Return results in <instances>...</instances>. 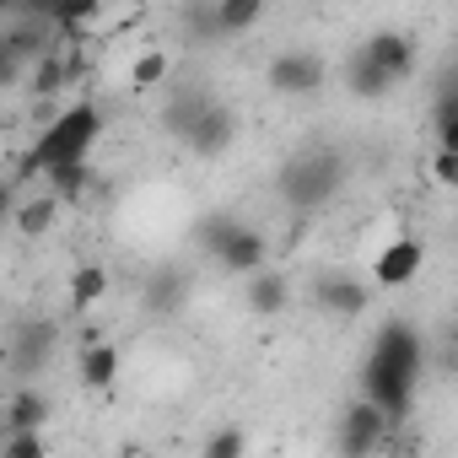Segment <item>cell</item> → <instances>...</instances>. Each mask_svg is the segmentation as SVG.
Wrapping results in <instances>:
<instances>
[{"label":"cell","mask_w":458,"mask_h":458,"mask_svg":"<svg viewBox=\"0 0 458 458\" xmlns=\"http://www.w3.org/2000/svg\"><path fill=\"white\" fill-rule=\"evenodd\" d=\"M98 17H103L98 0H71V6H49V22H55V33H60V44H65V49L87 44V28H92Z\"/></svg>","instance_id":"obj_16"},{"label":"cell","mask_w":458,"mask_h":458,"mask_svg":"<svg viewBox=\"0 0 458 458\" xmlns=\"http://www.w3.org/2000/svg\"><path fill=\"white\" fill-rule=\"evenodd\" d=\"M0 458H49V447H44V431H22V437H6Z\"/></svg>","instance_id":"obj_28"},{"label":"cell","mask_w":458,"mask_h":458,"mask_svg":"<svg viewBox=\"0 0 458 458\" xmlns=\"http://www.w3.org/2000/svg\"><path fill=\"white\" fill-rule=\"evenodd\" d=\"M55 210H60V199L44 189V194H33V199H22L17 205V233L22 238H38V233H49L55 226Z\"/></svg>","instance_id":"obj_24"},{"label":"cell","mask_w":458,"mask_h":458,"mask_svg":"<svg viewBox=\"0 0 458 458\" xmlns=\"http://www.w3.org/2000/svg\"><path fill=\"white\" fill-rule=\"evenodd\" d=\"M44 426H49V399L38 388H12V399H6V437L44 431Z\"/></svg>","instance_id":"obj_13"},{"label":"cell","mask_w":458,"mask_h":458,"mask_svg":"<svg viewBox=\"0 0 458 458\" xmlns=\"http://www.w3.org/2000/svg\"><path fill=\"white\" fill-rule=\"evenodd\" d=\"M265 81H270L276 98H313V92L324 87V60H318L313 49H281V55L270 60Z\"/></svg>","instance_id":"obj_5"},{"label":"cell","mask_w":458,"mask_h":458,"mask_svg":"<svg viewBox=\"0 0 458 458\" xmlns=\"http://www.w3.org/2000/svg\"><path fill=\"white\" fill-rule=\"evenodd\" d=\"M388 437H394V420L372 404V399H351L345 404V415H340V437H335V447H340V458H377L383 447H388Z\"/></svg>","instance_id":"obj_4"},{"label":"cell","mask_w":458,"mask_h":458,"mask_svg":"<svg viewBox=\"0 0 458 458\" xmlns=\"http://www.w3.org/2000/svg\"><path fill=\"white\" fill-rule=\"evenodd\" d=\"M345 87H351V98L377 103V98H388V92H394V76H388V71H377V65L356 49V55H351V65H345Z\"/></svg>","instance_id":"obj_18"},{"label":"cell","mask_w":458,"mask_h":458,"mask_svg":"<svg viewBox=\"0 0 458 458\" xmlns=\"http://www.w3.org/2000/svg\"><path fill=\"white\" fill-rule=\"evenodd\" d=\"M286 308H292V281H286L281 270H265V276L249 281V313H259V318H281Z\"/></svg>","instance_id":"obj_14"},{"label":"cell","mask_w":458,"mask_h":458,"mask_svg":"<svg viewBox=\"0 0 458 458\" xmlns=\"http://www.w3.org/2000/svg\"><path fill=\"white\" fill-rule=\"evenodd\" d=\"M65 87H76V76H71L65 49H55L49 60H38V65H33V92H38V98H55V92H65Z\"/></svg>","instance_id":"obj_25"},{"label":"cell","mask_w":458,"mask_h":458,"mask_svg":"<svg viewBox=\"0 0 458 458\" xmlns=\"http://www.w3.org/2000/svg\"><path fill=\"white\" fill-rule=\"evenodd\" d=\"M420 265H426V243L420 238H388L377 249V259H372V281L383 292H399V286H410L420 276Z\"/></svg>","instance_id":"obj_6"},{"label":"cell","mask_w":458,"mask_h":458,"mask_svg":"<svg viewBox=\"0 0 458 458\" xmlns=\"http://www.w3.org/2000/svg\"><path fill=\"white\" fill-rule=\"evenodd\" d=\"M49 356H55V324H49V318H28V324L17 329V340H12V367H17L22 377H33Z\"/></svg>","instance_id":"obj_10"},{"label":"cell","mask_w":458,"mask_h":458,"mask_svg":"<svg viewBox=\"0 0 458 458\" xmlns=\"http://www.w3.org/2000/svg\"><path fill=\"white\" fill-rule=\"evenodd\" d=\"M420 372H426V340L415 324L404 318H388L361 361V399H372L394 426L410 420L415 410V388H420Z\"/></svg>","instance_id":"obj_1"},{"label":"cell","mask_w":458,"mask_h":458,"mask_svg":"<svg viewBox=\"0 0 458 458\" xmlns=\"http://www.w3.org/2000/svg\"><path fill=\"white\" fill-rule=\"evenodd\" d=\"M233 140H238V119H233V108H226V103H210V114L199 119V130H194L183 146H189L194 157H221Z\"/></svg>","instance_id":"obj_11"},{"label":"cell","mask_w":458,"mask_h":458,"mask_svg":"<svg viewBox=\"0 0 458 458\" xmlns=\"http://www.w3.org/2000/svg\"><path fill=\"white\" fill-rule=\"evenodd\" d=\"M183 297H189V281H183V270H173V265H162V270L146 281V292H140L146 313H157V318L178 313V308H183Z\"/></svg>","instance_id":"obj_12"},{"label":"cell","mask_w":458,"mask_h":458,"mask_svg":"<svg viewBox=\"0 0 458 458\" xmlns=\"http://www.w3.org/2000/svg\"><path fill=\"white\" fill-rule=\"evenodd\" d=\"M173 71V55L167 49H140L135 65H130V92H157Z\"/></svg>","instance_id":"obj_23"},{"label":"cell","mask_w":458,"mask_h":458,"mask_svg":"<svg viewBox=\"0 0 458 458\" xmlns=\"http://www.w3.org/2000/svg\"><path fill=\"white\" fill-rule=\"evenodd\" d=\"M361 55H367L377 71H388V76H394V87L415 76V38H410V33L383 28V33H372V38L361 44Z\"/></svg>","instance_id":"obj_9"},{"label":"cell","mask_w":458,"mask_h":458,"mask_svg":"<svg viewBox=\"0 0 458 458\" xmlns=\"http://www.w3.org/2000/svg\"><path fill=\"white\" fill-rule=\"evenodd\" d=\"M44 189H49L60 205H81V199H87V189H92V162H71V167L44 173Z\"/></svg>","instance_id":"obj_20"},{"label":"cell","mask_w":458,"mask_h":458,"mask_svg":"<svg viewBox=\"0 0 458 458\" xmlns=\"http://www.w3.org/2000/svg\"><path fill=\"white\" fill-rule=\"evenodd\" d=\"M205 458H249V437H243V426H221V431H210Z\"/></svg>","instance_id":"obj_26"},{"label":"cell","mask_w":458,"mask_h":458,"mask_svg":"<svg viewBox=\"0 0 458 458\" xmlns=\"http://www.w3.org/2000/svg\"><path fill=\"white\" fill-rule=\"evenodd\" d=\"M103 297H108V270H103V265H81V270L71 276V286H65V302H71L76 313L98 308Z\"/></svg>","instance_id":"obj_21"},{"label":"cell","mask_w":458,"mask_h":458,"mask_svg":"<svg viewBox=\"0 0 458 458\" xmlns=\"http://www.w3.org/2000/svg\"><path fill=\"white\" fill-rule=\"evenodd\" d=\"M210 103H216V98H205V92H173V103H167V114H162V124H167V135H178V140H189V135L199 130V119L210 114Z\"/></svg>","instance_id":"obj_19"},{"label":"cell","mask_w":458,"mask_h":458,"mask_svg":"<svg viewBox=\"0 0 458 458\" xmlns=\"http://www.w3.org/2000/svg\"><path fill=\"white\" fill-rule=\"evenodd\" d=\"M431 130H437V151H458V81H447V87L437 92Z\"/></svg>","instance_id":"obj_22"},{"label":"cell","mask_w":458,"mask_h":458,"mask_svg":"<svg viewBox=\"0 0 458 458\" xmlns=\"http://www.w3.org/2000/svg\"><path fill=\"white\" fill-rule=\"evenodd\" d=\"M367 302H372L367 281H356V276H345V270H329V276L313 281V308L329 313V318H361Z\"/></svg>","instance_id":"obj_7"},{"label":"cell","mask_w":458,"mask_h":458,"mask_svg":"<svg viewBox=\"0 0 458 458\" xmlns=\"http://www.w3.org/2000/svg\"><path fill=\"white\" fill-rule=\"evenodd\" d=\"M98 140H103V108H98V103H71L60 119H49V124H44V135H38V140H33V151L22 157L17 178L55 173V167H71V162H87Z\"/></svg>","instance_id":"obj_2"},{"label":"cell","mask_w":458,"mask_h":458,"mask_svg":"<svg viewBox=\"0 0 458 458\" xmlns=\"http://www.w3.org/2000/svg\"><path fill=\"white\" fill-rule=\"evenodd\" d=\"M76 372H81V383L87 388H114L119 383V345H108V340H92V345H81V361H76Z\"/></svg>","instance_id":"obj_15"},{"label":"cell","mask_w":458,"mask_h":458,"mask_svg":"<svg viewBox=\"0 0 458 458\" xmlns=\"http://www.w3.org/2000/svg\"><path fill=\"white\" fill-rule=\"evenodd\" d=\"M265 22V0H216L210 6V33H249Z\"/></svg>","instance_id":"obj_17"},{"label":"cell","mask_w":458,"mask_h":458,"mask_svg":"<svg viewBox=\"0 0 458 458\" xmlns=\"http://www.w3.org/2000/svg\"><path fill=\"white\" fill-rule=\"evenodd\" d=\"M340 189H345V157H340V151H302V157H292V162L281 167V178H276V194H281L297 216L324 210Z\"/></svg>","instance_id":"obj_3"},{"label":"cell","mask_w":458,"mask_h":458,"mask_svg":"<svg viewBox=\"0 0 458 458\" xmlns=\"http://www.w3.org/2000/svg\"><path fill=\"white\" fill-rule=\"evenodd\" d=\"M216 265H221L226 276L254 281V276H265V270H270V238L259 233V226H238V233L216 249Z\"/></svg>","instance_id":"obj_8"},{"label":"cell","mask_w":458,"mask_h":458,"mask_svg":"<svg viewBox=\"0 0 458 458\" xmlns=\"http://www.w3.org/2000/svg\"><path fill=\"white\" fill-rule=\"evenodd\" d=\"M238 226H243V221H238V216H226V210H221V216H205V221H199V249L216 259V249H221L226 238H233Z\"/></svg>","instance_id":"obj_27"},{"label":"cell","mask_w":458,"mask_h":458,"mask_svg":"<svg viewBox=\"0 0 458 458\" xmlns=\"http://www.w3.org/2000/svg\"><path fill=\"white\" fill-rule=\"evenodd\" d=\"M431 178H437L442 189H458V151H437V157H431Z\"/></svg>","instance_id":"obj_29"}]
</instances>
